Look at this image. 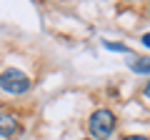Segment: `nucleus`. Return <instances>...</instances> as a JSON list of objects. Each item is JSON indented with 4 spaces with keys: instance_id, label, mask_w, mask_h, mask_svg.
I'll return each instance as SVG.
<instances>
[{
    "instance_id": "obj_1",
    "label": "nucleus",
    "mask_w": 150,
    "mask_h": 140,
    "mask_svg": "<svg viewBox=\"0 0 150 140\" xmlns=\"http://www.w3.org/2000/svg\"><path fill=\"white\" fill-rule=\"evenodd\" d=\"M88 130L95 140H108L115 130V113L108 108H98L88 120Z\"/></svg>"
},
{
    "instance_id": "obj_2",
    "label": "nucleus",
    "mask_w": 150,
    "mask_h": 140,
    "mask_svg": "<svg viewBox=\"0 0 150 140\" xmlns=\"http://www.w3.org/2000/svg\"><path fill=\"white\" fill-rule=\"evenodd\" d=\"M0 88L10 95H23V93L30 90V78L15 68H8L0 73Z\"/></svg>"
},
{
    "instance_id": "obj_3",
    "label": "nucleus",
    "mask_w": 150,
    "mask_h": 140,
    "mask_svg": "<svg viewBox=\"0 0 150 140\" xmlns=\"http://www.w3.org/2000/svg\"><path fill=\"white\" fill-rule=\"evenodd\" d=\"M18 130H20V123H18L15 115L0 113V138H13Z\"/></svg>"
},
{
    "instance_id": "obj_4",
    "label": "nucleus",
    "mask_w": 150,
    "mask_h": 140,
    "mask_svg": "<svg viewBox=\"0 0 150 140\" xmlns=\"http://www.w3.org/2000/svg\"><path fill=\"white\" fill-rule=\"evenodd\" d=\"M130 68L135 70V73H143V75H148V58H140V60H133V65Z\"/></svg>"
},
{
    "instance_id": "obj_5",
    "label": "nucleus",
    "mask_w": 150,
    "mask_h": 140,
    "mask_svg": "<svg viewBox=\"0 0 150 140\" xmlns=\"http://www.w3.org/2000/svg\"><path fill=\"white\" fill-rule=\"evenodd\" d=\"M105 48H108V50H120V53H130L125 45H120V43H110V40L105 43Z\"/></svg>"
},
{
    "instance_id": "obj_6",
    "label": "nucleus",
    "mask_w": 150,
    "mask_h": 140,
    "mask_svg": "<svg viewBox=\"0 0 150 140\" xmlns=\"http://www.w3.org/2000/svg\"><path fill=\"white\" fill-rule=\"evenodd\" d=\"M123 140H148L145 135H128V138H123Z\"/></svg>"
},
{
    "instance_id": "obj_7",
    "label": "nucleus",
    "mask_w": 150,
    "mask_h": 140,
    "mask_svg": "<svg viewBox=\"0 0 150 140\" xmlns=\"http://www.w3.org/2000/svg\"><path fill=\"white\" fill-rule=\"evenodd\" d=\"M85 140H88V138H85Z\"/></svg>"
}]
</instances>
